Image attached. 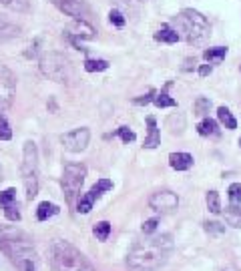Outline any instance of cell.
I'll list each match as a JSON object with an SVG mask.
<instances>
[{
  "label": "cell",
  "mask_w": 241,
  "mask_h": 271,
  "mask_svg": "<svg viewBox=\"0 0 241 271\" xmlns=\"http://www.w3.org/2000/svg\"><path fill=\"white\" fill-rule=\"evenodd\" d=\"M171 251H173L171 235L137 241L127 255V265L133 271H157L169 261Z\"/></svg>",
  "instance_id": "cell-1"
},
{
  "label": "cell",
  "mask_w": 241,
  "mask_h": 271,
  "mask_svg": "<svg viewBox=\"0 0 241 271\" xmlns=\"http://www.w3.org/2000/svg\"><path fill=\"white\" fill-rule=\"evenodd\" d=\"M50 269L52 271H93V263L71 245L69 241H54L50 247Z\"/></svg>",
  "instance_id": "cell-2"
},
{
  "label": "cell",
  "mask_w": 241,
  "mask_h": 271,
  "mask_svg": "<svg viewBox=\"0 0 241 271\" xmlns=\"http://www.w3.org/2000/svg\"><path fill=\"white\" fill-rule=\"evenodd\" d=\"M175 26H177L175 30H179L189 45H201L209 36V23H207V18L201 12L193 10V8L181 10L175 16ZM181 34H179V38H181Z\"/></svg>",
  "instance_id": "cell-3"
},
{
  "label": "cell",
  "mask_w": 241,
  "mask_h": 271,
  "mask_svg": "<svg viewBox=\"0 0 241 271\" xmlns=\"http://www.w3.org/2000/svg\"><path fill=\"white\" fill-rule=\"evenodd\" d=\"M41 72L48 76L54 83H67L71 85L74 81V67H72L71 59L65 56L63 52H47L41 59Z\"/></svg>",
  "instance_id": "cell-4"
},
{
  "label": "cell",
  "mask_w": 241,
  "mask_h": 271,
  "mask_svg": "<svg viewBox=\"0 0 241 271\" xmlns=\"http://www.w3.org/2000/svg\"><path fill=\"white\" fill-rule=\"evenodd\" d=\"M23 181L26 189V199L32 201L38 195V153L32 141L24 143L23 155Z\"/></svg>",
  "instance_id": "cell-5"
},
{
  "label": "cell",
  "mask_w": 241,
  "mask_h": 271,
  "mask_svg": "<svg viewBox=\"0 0 241 271\" xmlns=\"http://www.w3.org/2000/svg\"><path fill=\"white\" fill-rule=\"evenodd\" d=\"M4 255L12 261V265L18 271H38V255L32 247L30 239L21 241L10 249H6Z\"/></svg>",
  "instance_id": "cell-6"
},
{
  "label": "cell",
  "mask_w": 241,
  "mask_h": 271,
  "mask_svg": "<svg viewBox=\"0 0 241 271\" xmlns=\"http://www.w3.org/2000/svg\"><path fill=\"white\" fill-rule=\"evenodd\" d=\"M87 177V167L81 165V163H69L65 165V171H63V191H65V197H67V203H74V197L78 195L83 183Z\"/></svg>",
  "instance_id": "cell-7"
},
{
  "label": "cell",
  "mask_w": 241,
  "mask_h": 271,
  "mask_svg": "<svg viewBox=\"0 0 241 271\" xmlns=\"http://www.w3.org/2000/svg\"><path fill=\"white\" fill-rule=\"evenodd\" d=\"M14 90H16V79L6 67H0V113L10 109L14 101Z\"/></svg>",
  "instance_id": "cell-8"
},
{
  "label": "cell",
  "mask_w": 241,
  "mask_h": 271,
  "mask_svg": "<svg viewBox=\"0 0 241 271\" xmlns=\"http://www.w3.org/2000/svg\"><path fill=\"white\" fill-rule=\"evenodd\" d=\"M109 189H113V181H109V179H98L91 187V191L78 201V205H76V211L78 213H89L91 209H93V203H95L96 199L103 195V193H107Z\"/></svg>",
  "instance_id": "cell-9"
},
{
  "label": "cell",
  "mask_w": 241,
  "mask_h": 271,
  "mask_svg": "<svg viewBox=\"0 0 241 271\" xmlns=\"http://www.w3.org/2000/svg\"><path fill=\"white\" fill-rule=\"evenodd\" d=\"M89 139H91L89 129L83 127V129H74V131H71V133L63 135L61 137V143H63V147H65L67 151H71V153H81V151L87 149Z\"/></svg>",
  "instance_id": "cell-10"
},
{
  "label": "cell",
  "mask_w": 241,
  "mask_h": 271,
  "mask_svg": "<svg viewBox=\"0 0 241 271\" xmlns=\"http://www.w3.org/2000/svg\"><path fill=\"white\" fill-rule=\"evenodd\" d=\"M149 205L159 213H171L179 207V197L173 191H157L151 195Z\"/></svg>",
  "instance_id": "cell-11"
},
{
  "label": "cell",
  "mask_w": 241,
  "mask_h": 271,
  "mask_svg": "<svg viewBox=\"0 0 241 271\" xmlns=\"http://www.w3.org/2000/svg\"><path fill=\"white\" fill-rule=\"evenodd\" d=\"M67 36L71 38L72 45L81 50V48H83V46H81V41H83V38H87V41L93 38V36H95V28L87 23V21H74V23L67 28ZM83 50H87V48H83Z\"/></svg>",
  "instance_id": "cell-12"
},
{
  "label": "cell",
  "mask_w": 241,
  "mask_h": 271,
  "mask_svg": "<svg viewBox=\"0 0 241 271\" xmlns=\"http://www.w3.org/2000/svg\"><path fill=\"white\" fill-rule=\"evenodd\" d=\"M56 6L74 21H87L89 16V6L85 0H58Z\"/></svg>",
  "instance_id": "cell-13"
},
{
  "label": "cell",
  "mask_w": 241,
  "mask_h": 271,
  "mask_svg": "<svg viewBox=\"0 0 241 271\" xmlns=\"http://www.w3.org/2000/svg\"><path fill=\"white\" fill-rule=\"evenodd\" d=\"M30 239L24 231L16 229V227H6V225H0V251L4 253L6 249H10L12 245L21 243V241H26Z\"/></svg>",
  "instance_id": "cell-14"
},
{
  "label": "cell",
  "mask_w": 241,
  "mask_h": 271,
  "mask_svg": "<svg viewBox=\"0 0 241 271\" xmlns=\"http://www.w3.org/2000/svg\"><path fill=\"white\" fill-rule=\"evenodd\" d=\"M147 125H149V135L145 139L143 147L145 149H155V147H159L161 145V133H159V129H157V121H155V117H147Z\"/></svg>",
  "instance_id": "cell-15"
},
{
  "label": "cell",
  "mask_w": 241,
  "mask_h": 271,
  "mask_svg": "<svg viewBox=\"0 0 241 271\" xmlns=\"http://www.w3.org/2000/svg\"><path fill=\"white\" fill-rule=\"evenodd\" d=\"M169 163H171V167L175 171H187V169H191L193 157L189 153H171L169 155Z\"/></svg>",
  "instance_id": "cell-16"
},
{
  "label": "cell",
  "mask_w": 241,
  "mask_h": 271,
  "mask_svg": "<svg viewBox=\"0 0 241 271\" xmlns=\"http://www.w3.org/2000/svg\"><path fill=\"white\" fill-rule=\"evenodd\" d=\"M21 34V28L14 23L6 21L4 16H0V41H8V38H14Z\"/></svg>",
  "instance_id": "cell-17"
},
{
  "label": "cell",
  "mask_w": 241,
  "mask_h": 271,
  "mask_svg": "<svg viewBox=\"0 0 241 271\" xmlns=\"http://www.w3.org/2000/svg\"><path fill=\"white\" fill-rule=\"evenodd\" d=\"M155 41H159V43H169V45H173V43H177L179 41V32L175 30V28H171L167 24H163L157 32H155Z\"/></svg>",
  "instance_id": "cell-18"
},
{
  "label": "cell",
  "mask_w": 241,
  "mask_h": 271,
  "mask_svg": "<svg viewBox=\"0 0 241 271\" xmlns=\"http://www.w3.org/2000/svg\"><path fill=\"white\" fill-rule=\"evenodd\" d=\"M225 54H227V48L225 46H215V48H207L205 52H203V56H205V61L209 63V65H219L223 59H225Z\"/></svg>",
  "instance_id": "cell-19"
},
{
  "label": "cell",
  "mask_w": 241,
  "mask_h": 271,
  "mask_svg": "<svg viewBox=\"0 0 241 271\" xmlns=\"http://www.w3.org/2000/svg\"><path fill=\"white\" fill-rule=\"evenodd\" d=\"M197 131H199V135H201V137H217V135H219L217 123L213 121V119H203V121L199 123Z\"/></svg>",
  "instance_id": "cell-20"
},
{
  "label": "cell",
  "mask_w": 241,
  "mask_h": 271,
  "mask_svg": "<svg viewBox=\"0 0 241 271\" xmlns=\"http://www.w3.org/2000/svg\"><path fill=\"white\" fill-rule=\"evenodd\" d=\"M58 213V207L54 203H48V201H43V203L38 205V209H36V219L38 221H47L48 217H52V215H56Z\"/></svg>",
  "instance_id": "cell-21"
},
{
  "label": "cell",
  "mask_w": 241,
  "mask_h": 271,
  "mask_svg": "<svg viewBox=\"0 0 241 271\" xmlns=\"http://www.w3.org/2000/svg\"><path fill=\"white\" fill-rule=\"evenodd\" d=\"M217 119L225 125V129H237V121H235V117L231 114L229 109H225V107H219L217 109Z\"/></svg>",
  "instance_id": "cell-22"
},
{
  "label": "cell",
  "mask_w": 241,
  "mask_h": 271,
  "mask_svg": "<svg viewBox=\"0 0 241 271\" xmlns=\"http://www.w3.org/2000/svg\"><path fill=\"white\" fill-rule=\"evenodd\" d=\"M0 4H4L6 8H10L14 12H28L30 10L28 0H0Z\"/></svg>",
  "instance_id": "cell-23"
},
{
  "label": "cell",
  "mask_w": 241,
  "mask_h": 271,
  "mask_svg": "<svg viewBox=\"0 0 241 271\" xmlns=\"http://www.w3.org/2000/svg\"><path fill=\"white\" fill-rule=\"evenodd\" d=\"M169 87H171V83L165 87V90H163L159 96H155V99H153V101H155V105H157L159 109H165V107H177V101H175V99H171V96L167 94Z\"/></svg>",
  "instance_id": "cell-24"
},
{
  "label": "cell",
  "mask_w": 241,
  "mask_h": 271,
  "mask_svg": "<svg viewBox=\"0 0 241 271\" xmlns=\"http://www.w3.org/2000/svg\"><path fill=\"white\" fill-rule=\"evenodd\" d=\"M225 221L233 227H241V209L239 207H235V205L229 207V209L225 211Z\"/></svg>",
  "instance_id": "cell-25"
},
{
  "label": "cell",
  "mask_w": 241,
  "mask_h": 271,
  "mask_svg": "<svg viewBox=\"0 0 241 271\" xmlns=\"http://www.w3.org/2000/svg\"><path fill=\"white\" fill-rule=\"evenodd\" d=\"M93 233H95V237L98 241H107V239H109V233H111V223H109V221L96 223L95 229H93Z\"/></svg>",
  "instance_id": "cell-26"
},
{
  "label": "cell",
  "mask_w": 241,
  "mask_h": 271,
  "mask_svg": "<svg viewBox=\"0 0 241 271\" xmlns=\"http://www.w3.org/2000/svg\"><path fill=\"white\" fill-rule=\"evenodd\" d=\"M107 68H109V63L103 61V59H98V61H95V59H87V61H85V70H87V72H98V70H107Z\"/></svg>",
  "instance_id": "cell-27"
},
{
  "label": "cell",
  "mask_w": 241,
  "mask_h": 271,
  "mask_svg": "<svg viewBox=\"0 0 241 271\" xmlns=\"http://www.w3.org/2000/svg\"><path fill=\"white\" fill-rule=\"evenodd\" d=\"M209 109H211V103H209V99H197L195 101V105H193V111H195V114L197 117H203V114L209 113Z\"/></svg>",
  "instance_id": "cell-28"
},
{
  "label": "cell",
  "mask_w": 241,
  "mask_h": 271,
  "mask_svg": "<svg viewBox=\"0 0 241 271\" xmlns=\"http://www.w3.org/2000/svg\"><path fill=\"white\" fill-rule=\"evenodd\" d=\"M207 207H209V211L211 213H221V203H219V195H217V191H209L207 193Z\"/></svg>",
  "instance_id": "cell-29"
},
{
  "label": "cell",
  "mask_w": 241,
  "mask_h": 271,
  "mask_svg": "<svg viewBox=\"0 0 241 271\" xmlns=\"http://www.w3.org/2000/svg\"><path fill=\"white\" fill-rule=\"evenodd\" d=\"M229 201H231L233 205L241 203V183L229 185Z\"/></svg>",
  "instance_id": "cell-30"
},
{
  "label": "cell",
  "mask_w": 241,
  "mask_h": 271,
  "mask_svg": "<svg viewBox=\"0 0 241 271\" xmlns=\"http://www.w3.org/2000/svg\"><path fill=\"white\" fill-rule=\"evenodd\" d=\"M4 215L8 221H21V211H18V207H14V203L4 207Z\"/></svg>",
  "instance_id": "cell-31"
},
{
  "label": "cell",
  "mask_w": 241,
  "mask_h": 271,
  "mask_svg": "<svg viewBox=\"0 0 241 271\" xmlns=\"http://www.w3.org/2000/svg\"><path fill=\"white\" fill-rule=\"evenodd\" d=\"M14 197H16V189H6L4 193H0V205L2 207H6V205H10L12 201H14Z\"/></svg>",
  "instance_id": "cell-32"
},
{
  "label": "cell",
  "mask_w": 241,
  "mask_h": 271,
  "mask_svg": "<svg viewBox=\"0 0 241 271\" xmlns=\"http://www.w3.org/2000/svg\"><path fill=\"white\" fill-rule=\"evenodd\" d=\"M10 137H12V131H10L8 123H6V119L0 114V141H8Z\"/></svg>",
  "instance_id": "cell-33"
},
{
  "label": "cell",
  "mask_w": 241,
  "mask_h": 271,
  "mask_svg": "<svg viewBox=\"0 0 241 271\" xmlns=\"http://www.w3.org/2000/svg\"><path fill=\"white\" fill-rule=\"evenodd\" d=\"M205 231H207L209 235H221V233L225 231V227L221 225V223H217V221H207V223H205Z\"/></svg>",
  "instance_id": "cell-34"
},
{
  "label": "cell",
  "mask_w": 241,
  "mask_h": 271,
  "mask_svg": "<svg viewBox=\"0 0 241 271\" xmlns=\"http://www.w3.org/2000/svg\"><path fill=\"white\" fill-rule=\"evenodd\" d=\"M117 135L123 139V143H133V141H135V133H133L129 127H120L119 131H117Z\"/></svg>",
  "instance_id": "cell-35"
},
{
  "label": "cell",
  "mask_w": 241,
  "mask_h": 271,
  "mask_svg": "<svg viewBox=\"0 0 241 271\" xmlns=\"http://www.w3.org/2000/svg\"><path fill=\"white\" fill-rule=\"evenodd\" d=\"M109 21L115 24V26H125V18H123V14H120L119 10H111V14H109Z\"/></svg>",
  "instance_id": "cell-36"
},
{
  "label": "cell",
  "mask_w": 241,
  "mask_h": 271,
  "mask_svg": "<svg viewBox=\"0 0 241 271\" xmlns=\"http://www.w3.org/2000/svg\"><path fill=\"white\" fill-rule=\"evenodd\" d=\"M157 225H159V221H157V219H149V221H145V223H143V233H145V235L153 233V231L157 229Z\"/></svg>",
  "instance_id": "cell-37"
},
{
  "label": "cell",
  "mask_w": 241,
  "mask_h": 271,
  "mask_svg": "<svg viewBox=\"0 0 241 271\" xmlns=\"http://www.w3.org/2000/svg\"><path fill=\"white\" fill-rule=\"evenodd\" d=\"M153 96H155V90L151 89L147 92V96H139V99H135V105H147V103H151L153 101Z\"/></svg>",
  "instance_id": "cell-38"
},
{
  "label": "cell",
  "mask_w": 241,
  "mask_h": 271,
  "mask_svg": "<svg viewBox=\"0 0 241 271\" xmlns=\"http://www.w3.org/2000/svg\"><path fill=\"white\" fill-rule=\"evenodd\" d=\"M209 72H211V67H209V65H203V67H199V74H201V76H207Z\"/></svg>",
  "instance_id": "cell-39"
},
{
  "label": "cell",
  "mask_w": 241,
  "mask_h": 271,
  "mask_svg": "<svg viewBox=\"0 0 241 271\" xmlns=\"http://www.w3.org/2000/svg\"><path fill=\"white\" fill-rule=\"evenodd\" d=\"M48 2H52V4H56V2H58V0H48Z\"/></svg>",
  "instance_id": "cell-40"
},
{
  "label": "cell",
  "mask_w": 241,
  "mask_h": 271,
  "mask_svg": "<svg viewBox=\"0 0 241 271\" xmlns=\"http://www.w3.org/2000/svg\"><path fill=\"white\" fill-rule=\"evenodd\" d=\"M0 181H2V167H0Z\"/></svg>",
  "instance_id": "cell-41"
},
{
  "label": "cell",
  "mask_w": 241,
  "mask_h": 271,
  "mask_svg": "<svg viewBox=\"0 0 241 271\" xmlns=\"http://www.w3.org/2000/svg\"><path fill=\"white\" fill-rule=\"evenodd\" d=\"M239 145H241V139H239Z\"/></svg>",
  "instance_id": "cell-42"
}]
</instances>
